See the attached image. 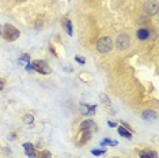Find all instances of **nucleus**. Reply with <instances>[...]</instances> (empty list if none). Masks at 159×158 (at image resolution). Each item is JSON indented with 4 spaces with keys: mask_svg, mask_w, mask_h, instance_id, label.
<instances>
[{
    "mask_svg": "<svg viewBox=\"0 0 159 158\" xmlns=\"http://www.w3.org/2000/svg\"><path fill=\"white\" fill-rule=\"evenodd\" d=\"M2 35L4 37V40H7V41H15V40L19 38L20 31L18 30V29L14 26V25L7 23V25L3 26V33H2Z\"/></svg>",
    "mask_w": 159,
    "mask_h": 158,
    "instance_id": "f257e3e1",
    "label": "nucleus"
},
{
    "mask_svg": "<svg viewBox=\"0 0 159 158\" xmlns=\"http://www.w3.org/2000/svg\"><path fill=\"white\" fill-rule=\"evenodd\" d=\"M111 49H113V41H111L110 37H102L98 40V42H97V51L99 53L106 55Z\"/></svg>",
    "mask_w": 159,
    "mask_h": 158,
    "instance_id": "f03ea898",
    "label": "nucleus"
},
{
    "mask_svg": "<svg viewBox=\"0 0 159 158\" xmlns=\"http://www.w3.org/2000/svg\"><path fill=\"white\" fill-rule=\"evenodd\" d=\"M31 64H33V70L42 75H49L52 72V68H50L49 64L44 62V60H35V62H33Z\"/></svg>",
    "mask_w": 159,
    "mask_h": 158,
    "instance_id": "7ed1b4c3",
    "label": "nucleus"
},
{
    "mask_svg": "<svg viewBox=\"0 0 159 158\" xmlns=\"http://www.w3.org/2000/svg\"><path fill=\"white\" fill-rule=\"evenodd\" d=\"M129 45H131V37L125 33L120 34L116 40V48L118 51H125V49L129 48Z\"/></svg>",
    "mask_w": 159,
    "mask_h": 158,
    "instance_id": "20e7f679",
    "label": "nucleus"
},
{
    "mask_svg": "<svg viewBox=\"0 0 159 158\" xmlns=\"http://www.w3.org/2000/svg\"><path fill=\"white\" fill-rule=\"evenodd\" d=\"M23 149H25V153H26V156L29 158H35L37 157V153H35V149H34V146L31 145V143H23Z\"/></svg>",
    "mask_w": 159,
    "mask_h": 158,
    "instance_id": "39448f33",
    "label": "nucleus"
},
{
    "mask_svg": "<svg viewBox=\"0 0 159 158\" xmlns=\"http://www.w3.org/2000/svg\"><path fill=\"white\" fill-rule=\"evenodd\" d=\"M144 11H146L148 15H154L158 11V4L155 2H148L146 6H144Z\"/></svg>",
    "mask_w": 159,
    "mask_h": 158,
    "instance_id": "423d86ee",
    "label": "nucleus"
},
{
    "mask_svg": "<svg viewBox=\"0 0 159 158\" xmlns=\"http://www.w3.org/2000/svg\"><path fill=\"white\" fill-rule=\"evenodd\" d=\"M142 117H143V120L154 121V120H157V112H155V110H144Z\"/></svg>",
    "mask_w": 159,
    "mask_h": 158,
    "instance_id": "0eeeda50",
    "label": "nucleus"
},
{
    "mask_svg": "<svg viewBox=\"0 0 159 158\" xmlns=\"http://www.w3.org/2000/svg\"><path fill=\"white\" fill-rule=\"evenodd\" d=\"M136 37L137 40H142V41H146L150 37V31H148V29H139V30L136 31Z\"/></svg>",
    "mask_w": 159,
    "mask_h": 158,
    "instance_id": "6e6552de",
    "label": "nucleus"
},
{
    "mask_svg": "<svg viewBox=\"0 0 159 158\" xmlns=\"http://www.w3.org/2000/svg\"><path fill=\"white\" fill-rule=\"evenodd\" d=\"M94 128L97 130V125H94V121H91V120H84L80 124L82 131H91V130H94Z\"/></svg>",
    "mask_w": 159,
    "mask_h": 158,
    "instance_id": "1a4fd4ad",
    "label": "nucleus"
},
{
    "mask_svg": "<svg viewBox=\"0 0 159 158\" xmlns=\"http://www.w3.org/2000/svg\"><path fill=\"white\" fill-rule=\"evenodd\" d=\"M118 134L126 139H132V132L129 130H126L125 127H118Z\"/></svg>",
    "mask_w": 159,
    "mask_h": 158,
    "instance_id": "9d476101",
    "label": "nucleus"
},
{
    "mask_svg": "<svg viewBox=\"0 0 159 158\" xmlns=\"http://www.w3.org/2000/svg\"><path fill=\"white\" fill-rule=\"evenodd\" d=\"M91 138V131H82V139H80V145L86 143L89 139Z\"/></svg>",
    "mask_w": 159,
    "mask_h": 158,
    "instance_id": "9b49d317",
    "label": "nucleus"
},
{
    "mask_svg": "<svg viewBox=\"0 0 159 158\" xmlns=\"http://www.w3.org/2000/svg\"><path fill=\"white\" fill-rule=\"evenodd\" d=\"M140 158H157V153H154V151H143V153H140Z\"/></svg>",
    "mask_w": 159,
    "mask_h": 158,
    "instance_id": "f8f14e48",
    "label": "nucleus"
},
{
    "mask_svg": "<svg viewBox=\"0 0 159 158\" xmlns=\"http://www.w3.org/2000/svg\"><path fill=\"white\" fill-rule=\"evenodd\" d=\"M101 100H102V104H103V105L105 106H110L111 105V104H110V100H109V97H107V95H105V94H101Z\"/></svg>",
    "mask_w": 159,
    "mask_h": 158,
    "instance_id": "ddd939ff",
    "label": "nucleus"
},
{
    "mask_svg": "<svg viewBox=\"0 0 159 158\" xmlns=\"http://www.w3.org/2000/svg\"><path fill=\"white\" fill-rule=\"evenodd\" d=\"M101 145L105 146V145H111V146H116V145H118V142H116V141H110V139H103L102 142H101Z\"/></svg>",
    "mask_w": 159,
    "mask_h": 158,
    "instance_id": "4468645a",
    "label": "nucleus"
},
{
    "mask_svg": "<svg viewBox=\"0 0 159 158\" xmlns=\"http://www.w3.org/2000/svg\"><path fill=\"white\" fill-rule=\"evenodd\" d=\"M23 121H25L26 124H31V123L34 121V117L31 116V114H26V116L23 117Z\"/></svg>",
    "mask_w": 159,
    "mask_h": 158,
    "instance_id": "2eb2a0df",
    "label": "nucleus"
},
{
    "mask_svg": "<svg viewBox=\"0 0 159 158\" xmlns=\"http://www.w3.org/2000/svg\"><path fill=\"white\" fill-rule=\"evenodd\" d=\"M35 158H50V153L48 151V150H44V151H41L39 156H37Z\"/></svg>",
    "mask_w": 159,
    "mask_h": 158,
    "instance_id": "dca6fc26",
    "label": "nucleus"
},
{
    "mask_svg": "<svg viewBox=\"0 0 159 158\" xmlns=\"http://www.w3.org/2000/svg\"><path fill=\"white\" fill-rule=\"evenodd\" d=\"M80 110L83 114H87L89 112V105H83V104H80Z\"/></svg>",
    "mask_w": 159,
    "mask_h": 158,
    "instance_id": "f3484780",
    "label": "nucleus"
},
{
    "mask_svg": "<svg viewBox=\"0 0 159 158\" xmlns=\"http://www.w3.org/2000/svg\"><path fill=\"white\" fill-rule=\"evenodd\" d=\"M67 30H68V34L72 35V23H71V21H67Z\"/></svg>",
    "mask_w": 159,
    "mask_h": 158,
    "instance_id": "a211bd4d",
    "label": "nucleus"
},
{
    "mask_svg": "<svg viewBox=\"0 0 159 158\" xmlns=\"http://www.w3.org/2000/svg\"><path fill=\"white\" fill-rule=\"evenodd\" d=\"M95 109H97V106H95V105L89 106V112H87V114H94V113H95Z\"/></svg>",
    "mask_w": 159,
    "mask_h": 158,
    "instance_id": "6ab92c4d",
    "label": "nucleus"
},
{
    "mask_svg": "<svg viewBox=\"0 0 159 158\" xmlns=\"http://www.w3.org/2000/svg\"><path fill=\"white\" fill-rule=\"evenodd\" d=\"M91 153L94 154V156H101V154H105V150H95L94 149Z\"/></svg>",
    "mask_w": 159,
    "mask_h": 158,
    "instance_id": "aec40b11",
    "label": "nucleus"
},
{
    "mask_svg": "<svg viewBox=\"0 0 159 158\" xmlns=\"http://www.w3.org/2000/svg\"><path fill=\"white\" fill-rule=\"evenodd\" d=\"M20 60H25V62L30 63V56H29L27 53H25V55H22V57H20Z\"/></svg>",
    "mask_w": 159,
    "mask_h": 158,
    "instance_id": "412c9836",
    "label": "nucleus"
},
{
    "mask_svg": "<svg viewBox=\"0 0 159 158\" xmlns=\"http://www.w3.org/2000/svg\"><path fill=\"white\" fill-rule=\"evenodd\" d=\"M75 60H76L79 64H84V63H86V60H84V59H82L80 56H76V57H75Z\"/></svg>",
    "mask_w": 159,
    "mask_h": 158,
    "instance_id": "4be33fe9",
    "label": "nucleus"
},
{
    "mask_svg": "<svg viewBox=\"0 0 159 158\" xmlns=\"http://www.w3.org/2000/svg\"><path fill=\"white\" fill-rule=\"evenodd\" d=\"M26 70H27V71H33V64H31V63H27Z\"/></svg>",
    "mask_w": 159,
    "mask_h": 158,
    "instance_id": "5701e85b",
    "label": "nucleus"
},
{
    "mask_svg": "<svg viewBox=\"0 0 159 158\" xmlns=\"http://www.w3.org/2000/svg\"><path fill=\"white\" fill-rule=\"evenodd\" d=\"M4 89V82H3V79H0V91Z\"/></svg>",
    "mask_w": 159,
    "mask_h": 158,
    "instance_id": "b1692460",
    "label": "nucleus"
},
{
    "mask_svg": "<svg viewBox=\"0 0 159 158\" xmlns=\"http://www.w3.org/2000/svg\"><path fill=\"white\" fill-rule=\"evenodd\" d=\"M109 125H110V127H116V125H117V124L113 123V121H109Z\"/></svg>",
    "mask_w": 159,
    "mask_h": 158,
    "instance_id": "393cba45",
    "label": "nucleus"
},
{
    "mask_svg": "<svg viewBox=\"0 0 159 158\" xmlns=\"http://www.w3.org/2000/svg\"><path fill=\"white\" fill-rule=\"evenodd\" d=\"M16 2H25V0H16Z\"/></svg>",
    "mask_w": 159,
    "mask_h": 158,
    "instance_id": "a878e982",
    "label": "nucleus"
}]
</instances>
